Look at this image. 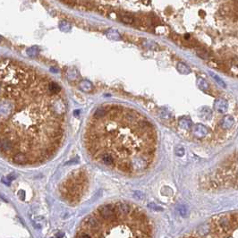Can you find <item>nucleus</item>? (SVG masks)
Segmentation results:
<instances>
[{
  "instance_id": "nucleus-11",
  "label": "nucleus",
  "mask_w": 238,
  "mask_h": 238,
  "mask_svg": "<svg viewBox=\"0 0 238 238\" xmlns=\"http://www.w3.org/2000/svg\"><path fill=\"white\" fill-rule=\"evenodd\" d=\"M176 69L181 74H184V75L191 74V72H192L191 68H190L186 64L183 63V62H179L176 65Z\"/></svg>"
},
{
  "instance_id": "nucleus-13",
  "label": "nucleus",
  "mask_w": 238,
  "mask_h": 238,
  "mask_svg": "<svg viewBox=\"0 0 238 238\" xmlns=\"http://www.w3.org/2000/svg\"><path fill=\"white\" fill-rule=\"evenodd\" d=\"M196 54H197V56L200 58L205 59V60L210 58V53L207 49H202V47H200V49H199V47H196Z\"/></svg>"
},
{
  "instance_id": "nucleus-21",
  "label": "nucleus",
  "mask_w": 238,
  "mask_h": 238,
  "mask_svg": "<svg viewBox=\"0 0 238 238\" xmlns=\"http://www.w3.org/2000/svg\"><path fill=\"white\" fill-rule=\"evenodd\" d=\"M25 193L23 192V191H20L19 192V195H20V198H21V200H24V198H25Z\"/></svg>"
},
{
  "instance_id": "nucleus-15",
  "label": "nucleus",
  "mask_w": 238,
  "mask_h": 238,
  "mask_svg": "<svg viewBox=\"0 0 238 238\" xmlns=\"http://www.w3.org/2000/svg\"><path fill=\"white\" fill-rule=\"evenodd\" d=\"M209 75L211 76V78H212L214 81H215L220 87L225 88V81H224L219 75H217L216 74H214V73H212V72H209Z\"/></svg>"
},
{
  "instance_id": "nucleus-8",
  "label": "nucleus",
  "mask_w": 238,
  "mask_h": 238,
  "mask_svg": "<svg viewBox=\"0 0 238 238\" xmlns=\"http://www.w3.org/2000/svg\"><path fill=\"white\" fill-rule=\"evenodd\" d=\"M235 124V119L232 116L227 115L221 118V120L219 122V125L223 130H229L233 127Z\"/></svg>"
},
{
  "instance_id": "nucleus-17",
  "label": "nucleus",
  "mask_w": 238,
  "mask_h": 238,
  "mask_svg": "<svg viewBox=\"0 0 238 238\" xmlns=\"http://www.w3.org/2000/svg\"><path fill=\"white\" fill-rule=\"evenodd\" d=\"M178 212H179V214L182 216V217H185L186 216V214H187V209L184 206H180L179 208H178Z\"/></svg>"
},
{
  "instance_id": "nucleus-1",
  "label": "nucleus",
  "mask_w": 238,
  "mask_h": 238,
  "mask_svg": "<svg viewBox=\"0 0 238 238\" xmlns=\"http://www.w3.org/2000/svg\"><path fill=\"white\" fill-rule=\"evenodd\" d=\"M23 67L0 70L4 93L15 101L0 116V153L12 163L26 166L51 159L61 146L65 106L49 90V82L34 76L28 95L22 94Z\"/></svg>"
},
{
  "instance_id": "nucleus-10",
  "label": "nucleus",
  "mask_w": 238,
  "mask_h": 238,
  "mask_svg": "<svg viewBox=\"0 0 238 238\" xmlns=\"http://www.w3.org/2000/svg\"><path fill=\"white\" fill-rule=\"evenodd\" d=\"M199 116L200 118L203 119V120H209L212 116V111L208 106H203L202 109H200L199 112Z\"/></svg>"
},
{
  "instance_id": "nucleus-16",
  "label": "nucleus",
  "mask_w": 238,
  "mask_h": 238,
  "mask_svg": "<svg viewBox=\"0 0 238 238\" xmlns=\"http://www.w3.org/2000/svg\"><path fill=\"white\" fill-rule=\"evenodd\" d=\"M175 155L178 156V157H183L184 155V150L183 147H176L175 150Z\"/></svg>"
},
{
  "instance_id": "nucleus-3",
  "label": "nucleus",
  "mask_w": 238,
  "mask_h": 238,
  "mask_svg": "<svg viewBox=\"0 0 238 238\" xmlns=\"http://www.w3.org/2000/svg\"><path fill=\"white\" fill-rule=\"evenodd\" d=\"M130 164H131V166H132V169L134 171H142V170H144L148 166L147 160L142 156L134 157L130 160Z\"/></svg>"
},
{
  "instance_id": "nucleus-18",
  "label": "nucleus",
  "mask_w": 238,
  "mask_h": 238,
  "mask_svg": "<svg viewBox=\"0 0 238 238\" xmlns=\"http://www.w3.org/2000/svg\"><path fill=\"white\" fill-rule=\"evenodd\" d=\"M149 208H150V209H154V210H157V211H159V210H162V209H163L162 208H160V207L157 206L155 203H150V204H149Z\"/></svg>"
},
{
  "instance_id": "nucleus-7",
  "label": "nucleus",
  "mask_w": 238,
  "mask_h": 238,
  "mask_svg": "<svg viewBox=\"0 0 238 238\" xmlns=\"http://www.w3.org/2000/svg\"><path fill=\"white\" fill-rule=\"evenodd\" d=\"M214 109L219 113L224 114L228 109V102L224 99H218L214 102Z\"/></svg>"
},
{
  "instance_id": "nucleus-2",
  "label": "nucleus",
  "mask_w": 238,
  "mask_h": 238,
  "mask_svg": "<svg viewBox=\"0 0 238 238\" xmlns=\"http://www.w3.org/2000/svg\"><path fill=\"white\" fill-rule=\"evenodd\" d=\"M87 187V178L84 172L77 171L63 184L60 188L61 194L69 201H79Z\"/></svg>"
},
{
  "instance_id": "nucleus-19",
  "label": "nucleus",
  "mask_w": 238,
  "mask_h": 238,
  "mask_svg": "<svg viewBox=\"0 0 238 238\" xmlns=\"http://www.w3.org/2000/svg\"><path fill=\"white\" fill-rule=\"evenodd\" d=\"M99 11L100 12L101 14H103V15H106V14L109 13V11H108V9H106V7L102 6H100L99 7Z\"/></svg>"
},
{
  "instance_id": "nucleus-14",
  "label": "nucleus",
  "mask_w": 238,
  "mask_h": 238,
  "mask_svg": "<svg viewBox=\"0 0 238 238\" xmlns=\"http://www.w3.org/2000/svg\"><path fill=\"white\" fill-rule=\"evenodd\" d=\"M119 18H120V20L123 22L127 23V24H132V23L134 22V18L130 15H120Z\"/></svg>"
},
{
  "instance_id": "nucleus-9",
  "label": "nucleus",
  "mask_w": 238,
  "mask_h": 238,
  "mask_svg": "<svg viewBox=\"0 0 238 238\" xmlns=\"http://www.w3.org/2000/svg\"><path fill=\"white\" fill-rule=\"evenodd\" d=\"M178 125H179V127L183 130H191L193 127V122L191 121V119L187 117L180 118Z\"/></svg>"
},
{
  "instance_id": "nucleus-12",
  "label": "nucleus",
  "mask_w": 238,
  "mask_h": 238,
  "mask_svg": "<svg viewBox=\"0 0 238 238\" xmlns=\"http://www.w3.org/2000/svg\"><path fill=\"white\" fill-rule=\"evenodd\" d=\"M196 82H197V86L199 87V89L201 90H203V91H207L209 90V88L208 81L205 79L201 78V77H198Z\"/></svg>"
},
{
  "instance_id": "nucleus-5",
  "label": "nucleus",
  "mask_w": 238,
  "mask_h": 238,
  "mask_svg": "<svg viewBox=\"0 0 238 238\" xmlns=\"http://www.w3.org/2000/svg\"><path fill=\"white\" fill-rule=\"evenodd\" d=\"M192 132H193V134L196 138L201 139V138H204V137H206L208 135L209 129H208L207 126H205L204 125H202V124H196L195 125H193Z\"/></svg>"
},
{
  "instance_id": "nucleus-4",
  "label": "nucleus",
  "mask_w": 238,
  "mask_h": 238,
  "mask_svg": "<svg viewBox=\"0 0 238 238\" xmlns=\"http://www.w3.org/2000/svg\"><path fill=\"white\" fill-rule=\"evenodd\" d=\"M115 211L119 217H126L132 212V208L126 202H116L114 204Z\"/></svg>"
},
{
  "instance_id": "nucleus-20",
  "label": "nucleus",
  "mask_w": 238,
  "mask_h": 238,
  "mask_svg": "<svg viewBox=\"0 0 238 238\" xmlns=\"http://www.w3.org/2000/svg\"><path fill=\"white\" fill-rule=\"evenodd\" d=\"M81 3L83 4V6H87L89 8H92L93 7V5L90 2H89V1H82Z\"/></svg>"
},
{
  "instance_id": "nucleus-6",
  "label": "nucleus",
  "mask_w": 238,
  "mask_h": 238,
  "mask_svg": "<svg viewBox=\"0 0 238 238\" xmlns=\"http://www.w3.org/2000/svg\"><path fill=\"white\" fill-rule=\"evenodd\" d=\"M233 224H236L234 219L231 218H228V217H224L219 219L218 221V225L219 228H220L222 229V231L225 232H228L232 229L233 228Z\"/></svg>"
},
{
  "instance_id": "nucleus-22",
  "label": "nucleus",
  "mask_w": 238,
  "mask_h": 238,
  "mask_svg": "<svg viewBox=\"0 0 238 238\" xmlns=\"http://www.w3.org/2000/svg\"><path fill=\"white\" fill-rule=\"evenodd\" d=\"M63 237H64V233L59 232L56 234V238H63Z\"/></svg>"
}]
</instances>
